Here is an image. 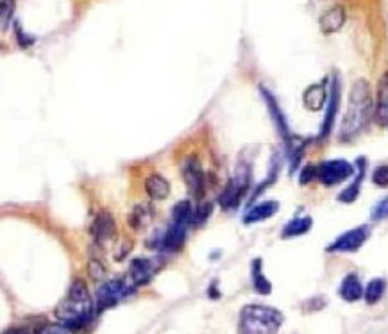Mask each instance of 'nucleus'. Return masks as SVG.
<instances>
[{"label":"nucleus","mask_w":388,"mask_h":334,"mask_svg":"<svg viewBox=\"0 0 388 334\" xmlns=\"http://www.w3.org/2000/svg\"><path fill=\"white\" fill-rule=\"evenodd\" d=\"M338 106H340V83L338 79H333L331 83V90H329V101H327V109H326V116H324L323 127H320V134L318 136L327 138L329 136L331 129L335 125L336 122V114H338Z\"/></svg>","instance_id":"obj_12"},{"label":"nucleus","mask_w":388,"mask_h":334,"mask_svg":"<svg viewBox=\"0 0 388 334\" xmlns=\"http://www.w3.org/2000/svg\"><path fill=\"white\" fill-rule=\"evenodd\" d=\"M263 261L260 258L252 261L251 264V278H252V286H254V290L258 291L260 295H269L272 291V284L270 281L267 279V275L263 273Z\"/></svg>","instance_id":"obj_20"},{"label":"nucleus","mask_w":388,"mask_h":334,"mask_svg":"<svg viewBox=\"0 0 388 334\" xmlns=\"http://www.w3.org/2000/svg\"><path fill=\"white\" fill-rule=\"evenodd\" d=\"M93 308L95 304H93L86 282L75 279L66 299L56 309V318L70 333H81V329H84L92 322L93 313H95Z\"/></svg>","instance_id":"obj_1"},{"label":"nucleus","mask_w":388,"mask_h":334,"mask_svg":"<svg viewBox=\"0 0 388 334\" xmlns=\"http://www.w3.org/2000/svg\"><path fill=\"white\" fill-rule=\"evenodd\" d=\"M354 167H356V170H358V176H356V179L351 182V185L347 186V188L342 191V194L338 195V200L340 202H344V204H351V202H354L358 198V195H360V188H362V182H363V179H365V159L363 158H358L356 159V163H354Z\"/></svg>","instance_id":"obj_17"},{"label":"nucleus","mask_w":388,"mask_h":334,"mask_svg":"<svg viewBox=\"0 0 388 334\" xmlns=\"http://www.w3.org/2000/svg\"><path fill=\"white\" fill-rule=\"evenodd\" d=\"M385 291H387V281L385 279H372L365 288V293H363V299L367 304H378L383 299Z\"/></svg>","instance_id":"obj_24"},{"label":"nucleus","mask_w":388,"mask_h":334,"mask_svg":"<svg viewBox=\"0 0 388 334\" xmlns=\"http://www.w3.org/2000/svg\"><path fill=\"white\" fill-rule=\"evenodd\" d=\"M129 249H131V243H127V245H125V247L124 245L120 247L119 251H116V252H119V254H115V260L120 261V260H122V258H125V255H127V252H129Z\"/></svg>","instance_id":"obj_32"},{"label":"nucleus","mask_w":388,"mask_h":334,"mask_svg":"<svg viewBox=\"0 0 388 334\" xmlns=\"http://www.w3.org/2000/svg\"><path fill=\"white\" fill-rule=\"evenodd\" d=\"M183 179L188 188V194L195 198H203L206 194V176L195 156L188 158L183 165Z\"/></svg>","instance_id":"obj_8"},{"label":"nucleus","mask_w":388,"mask_h":334,"mask_svg":"<svg viewBox=\"0 0 388 334\" xmlns=\"http://www.w3.org/2000/svg\"><path fill=\"white\" fill-rule=\"evenodd\" d=\"M194 206H192L190 200H179L176 206L172 207V222L174 224H179V225H192L194 222Z\"/></svg>","instance_id":"obj_23"},{"label":"nucleus","mask_w":388,"mask_h":334,"mask_svg":"<svg viewBox=\"0 0 388 334\" xmlns=\"http://www.w3.org/2000/svg\"><path fill=\"white\" fill-rule=\"evenodd\" d=\"M283 315L276 308L249 304L240 313V334H276L283 326Z\"/></svg>","instance_id":"obj_3"},{"label":"nucleus","mask_w":388,"mask_h":334,"mask_svg":"<svg viewBox=\"0 0 388 334\" xmlns=\"http://www.w3.org/2000/svg\"><path fill=\"white\" fill-rule=\"evenodd\" d=\"M374 109L371 86L365 79H360L353 84L349 93L347 109H345L342 125H340V140L349 141L356 138L365 129Z\"/></svg>","instance_id":"obj_2"},{"label":"nucleus","mask_w":388,"mask_h":334,"mask_svg":"<svg viewBox=\"0 0 388 334\" xmlns=\"http://www.w3.org/2000/svg\"><path fill=\"white\" fill-rule=\"evenodd\" d=\"M185 236H186V227L185 225L179 224H170L168 229L161 234V238L158 240L156 247L161 249L165 252H177L185 243Z\"/></svg>","instance_id":"obj_13"},{"label":"nucleus","mask_w":388,"mask_h":334,"mask_svg":"<svg viewBox=\"0 0 388 334\" xmlns=\"http://www.w3.org/2000/svg\"><path fill=\"white\" fill-rule=\"evenodd\" d=\"M369 236H371V227L369 225L354 227L351 231H345L344 234H340L335 242L327 247V252H333V254L335 252H345V254L356 252L362 249V245L369 240Z\"/></svg>","instance_id":"obj_7"},{"label":"nucleus","mask_w":388,"mask_h":334,"mask_svg":"<svg viewBox=\"0 0 388 334\" xmlns=\"http://www.w3.org/2000/svg\"><path fill=\"white\" fill-rule=\"evenodd\" d=\"M315 179H317V165H308V167L303 168L299 176L300 185H308V182H312Z\"/></svg>","instance_id":"obj_30"},{"label":"nucleus","mask_w":388,"mask_h":334,"mask_svg":"<svg viewBox=\"0 0 388 334\" xmlns=\"http://www.w3.org/2000/svg\"><path fill=\"white\" fill-rule=\"evenodd\" d=\"M36 334H70L65 326H43L36 331Z\"/></svg>","instance_id":"obj_31"},{"label":"nucleus","mask_w":388,"mask_h":334,"mask_svg":"<svg viewBox=\"0 0 388 334\" xmlns=\"http://www.w3.org/2000/svg\"><path fill=\"white\" fill-rule=\"evenodd\" d=\"M249 180H251V171H249V168L240 167L236 177H233V179L225 185L224 191H222V195L218 197V204H221L224 209H234V207H238L240 202H242L243 195L247 194Z\"/></svg>","instance_id":"obj_5"},{"label":"nucleus","mask_w":388,"mask_h":334,"mask_svg":"<svg viewBox=\"0 0 388 334\" xmlns=\"http://www.w3.org/2000/svg\"><path fill=\"white\" fill-rule=\"evenodd\" d=\"M363 293H365V290H363L362 282H360L358 275H354V273L345 275L338 288V295L345 302H356V300L362 299Z\"/></svg>","instance_id":"obj_18"},{"label":"nucleus","mask_w":388,"mask_h":334,"mask_svg":"<svg viewBox=\"0 0 388 334\" xmlns=\"http://www.w3.org/2000/svg\"><path fill=\"white\" fill-rule=\"evenodd\" d=\"M132 290H134V286H132V282L127 278L113 279V281L104 282V284L99 286L97 293H95V309L99 313H102L113 308L120 300L125 299Z\"/></svg>","instance_id":"obj_4"},{"label":"nucleus","mask_w":388,"mask_h":334,"mask_svg":"<svg viewBox=\"0 0 388 334\" xmlns=\"http://www.w3.org/2000/svg\"><path fill=\"white\" fill-rule=\"evenodd\" d=\"M376 120L381 125H388V74L380 83L378 92V106H376Z\"/></svg>","instance_id":"obj_22"},{"label":"nucleus","mask_w":388,"mask_h":334,"mask_svg":"<svg viewBox=\"0 0 388 334\" xmlns=\"http://www.w3.org/2000/svg\"><path fill=\"white\" fill-rule=\"evenodd\" d=\"M372 180H374L376 186H380V188H387L388 186V165H381L374 170L372 174Z\"/></svg>","instance_id":"obj_29"},{"label":"nucleus","mask_w":388,"mask_h":334,"mask_svg":"<svg viewBox=\"0 0 388 334\" xmlns=\"http://www.w3.org/2000/svg\"><path fill=\"white\" fill-rule=\"evenodd\" d=\"M92 236L97 245H108L116 238V224L113 215L108 211H99L92 224Z\"/></svg>","instance_id":"obj_9"},{"label":"nucleus","mask_w":388,"mask_h":334,"mask_svg":"<svg viewBox=\"0 0 388 334\" xmlns=\"http://www.w3.org/2000/svg\"><path fill=\"white\" fill-rule=\"evenodd\" d=\"M345 23V9L342 6H333L331 9H327L326 13L320 17L318 20V25H320V31L324 34H335L338 32Z\"/></svg>","instance_id":"obj_16"},{"label":"nucleus","mask_w":388,"mask_h":334,"mask_svg":"<svg viewBox=\"0 0 388 334\" xmlns=\"http://www.w3.org/2000/svg\"><path fill=\"white\" fill-rule=\"evenodd\" d=\"M279 209V202L276 200H265V202L256 204V206L249 207L247 213L243 215V224L251 225V224H258V222L269 220L272 218Z\"/></svg>","instance_id":"obj_14"},{"label":"nucleus","mask_w":388,"mask_h":334,"mask_svg":"<svg viewBox=\"0 0 388 334\" xmlns=\"http://www.w3.org/2000/svg\"><path fill=\"white\" fill-rule=\"evenodd\" d=\"M88 272H90V278L95 279V281H101V279H104V275H106V267H104L99 260H90Z\"/></svg>","instance_id":"obj_28"},{"label":"nucleus","mask_w":388,"mask_h":334,"mask_svg":"<svg viewBox=\"0 0 388 334\" xmlns=\"http://www.w3.org/2000/svg\"><path fill=\"white\" fill-rule=\"evenodd\" d=\"M356 167L345 159H329L324 163L317 165V180L324 186H335L347 180L353 176Z\"/></svg>","instance_id":"obj_6"},{"label":"nucleus","mask_w":388,"mask_h":334,"mask_svg":"<svg viewBox=\"0 0 388 334\" xmlns=\"http://www.w3.org/2000/svg\"><path fill=\"white\" fill-rule=\"evenodd\" d=\"M312 225H314V220L309 216H297V218H294V220H290L285 225L281 236L285 240L303 236V234H306L312 229Z\"/></svg>","instance_id":"obj_21"},{"label":"nucleus","mask_w":388,"mask_h":334,"mask_svg":"<svg viewBox=\"0 0 388 334\" xmlns=\"http://www.w3.org/2000/svg\"><path fill=\"white\" fill-rule=\"evenodd\" d=\"M145 191L152 200H163L170 194V182L159 174H152L145 179Z\"/></svg>","instance_id":"obj_19"},{"label":"nucleus","mask_w":388,"mask_h":334,"mask_svg":"<svg viewBox=\"0 0 388 334\" xmlns=\"http://www.w3.org/2000/svg\"><path fill=\"white\" fill-rule=\"evenodd\" d=\"M156 270H158V263L154 260H150V258H136V260H132L131 264H129L127 279L136 288V286L147 284L156 273Z\"/></svg>","instance_id":"obj_10"},{"label":"nucleus","mask_w":388,"mask_h":334,"mask_svg":"<svg viewBox=\"0 0 388 334\" xmlns=\"http://www.w3.org/2000/svg\"><path fill=\"white\" fill-rule=\"evenodd\" d=\"M4 334H27V331H23V329H9L8 333H4Z\"/></svg>","instance_id":"obj_33"},{"label":"nucleus","mask_w":388,"mask_h":334,"mask_svg":"<svg viewBox=\"0 0 388 334\" xmlns=\"http://www.w3.org/2000/svg\"><path fill=\"white\" fill-rule=\"evenodd\" d=\"M152 215H154V213L150 211L149 206H136L132 209L131 216H129V224H131L132 229H143L149 224Z\"/></svg>","instance_id":"obj_25"},{"label":"nucleus","mask_w":388,"mask_h":334,"mask_svg":"<svg viewBox=\"0 0 388 334\" xmlns=\"http://www.w3.org/2000/svg\"><path fill=\"white\" fill-rule=\"evenodd\" d=\"M213 213V204L212 202H201L194 211V222L192 225H203L206 224V220L212 216Z\"/></svg>","instance_id":"obj_26"},{"label":"nucleus","mask_w":388,"mask_h":334,"mask_svg":"<svg viewBox=\"0 0 388 334\" xmlns=\"http://www.w3.org/2000/svg\"><path fill=\"white\" fill-rule=\"evenodd\" d=\"M261 95H263V101H265V104H267V109H269V114H270V118H272L274 125H276L278 132L281 134L283 140H285V143H288V141H290L294 136L290 134V127H288L287 116H285V113L281 111V107H279L278 101L274 98L272 93L267 92L265 88H261Z\"/></svg>","instance_id":"obj_11"},{"label":"nucleus","mask_w":388,"mask_h":334,"mask_svg":"<svg viewBox=\"0 0 388 334\" xmlns=\"http://www.w3.org/2000/svg\"><path fill=\"white\" fill-rule=\"evenodd\" d=\"M329 101V95H327L326 88V81L317 84H312L308 90L303 95V102H305V107L309 111H320L324 109L326 102Z\"/></svg>","instance_id":"obj_15"},{"label":"nucleus","mask_w":388,"mask_h":334,"mask_svg":"<svg viewBox=\"0 0 388 334\" xmlns=\"http://www.w3.org/2000/svg\"><path fill=\"white\" fill-rule=\"evenodd\" d=\"M371 218L374 222L387 220V218H388V195L385 198H381L380 202H378L374 207H372Z\"/></svg>","instance_id":"obj_27"}]
</instances>
